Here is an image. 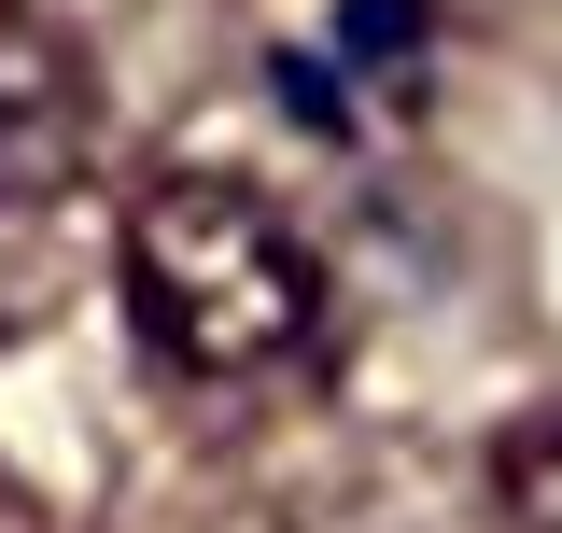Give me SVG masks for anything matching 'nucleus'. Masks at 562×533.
<instances>
[{"label":"nucleus","mask_w":562,"mask_h":533,"mask_svg":"<svg viewBox=\"0 0 562 533\" xmlns=\"http://www.w3.org/2000/svg\"><path fill=\"white\" fill-rule=\"evenodd\" d=\"M127 324L183 379H268L324 337V253L239 169H169L127 197Z\"/></svg>","instance_id":"obj_1"},{"label":"nucleus","mask_w":562,"mask_h":533,"mask_svg":"<svg viewBox=\"0 0 562 533\" xmlns=\"http://www.w3.org/2000/svg\"><path fill=\"white\" fill-rule=\"evenodd\" d=\"M85 140H99L85 57H70L29 0H0V211L70 197V183H85Z\"/></svg>","instance_id":"obj_2"},{"label":"nucleus","mask_w":562,"mask_h":533,"mask_svg":"<svg viewBox=\"0 0 562 533\" xmlns=\"http://www.w3.org/2000/svg\"><path fill=\"white\" fill-rule=\"evenodd\" d=\"M492 491H506V520H520V533H562V407H535V421L506 435Z\"/></svg>","instance_id":"obj_4"},{"label":"nucleus","mask_w":562,"mask_h":533,"mask_svg":"<svg viewBox=\"0 0 562 533\" xmlns=\"http://www.w3.org/2000/svg\"><path fill=\"white\" fill-rule=\"evenodd\" d=\"M295 57L324 70V84L366 70V84L408 113V99H422V0H338V29H324V43H295Z\"/></svg>","instance_id":"obj_3"}]
</instances>
